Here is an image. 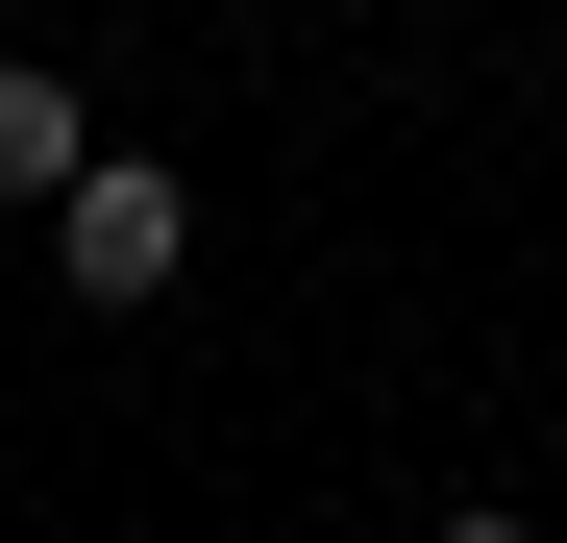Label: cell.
Instances as JSON below:
<instances>
[{
    "label": "cell",
    "instance_id": "obj_1",
    "mask_svg": "<svg viewBox=\"0 0 567 543\" xmlns=\"http://www.w3.org/2000/svg\"><path fill=\"white\" fill-rule=\"evenodd\" d=\"M50 247H74V297H173V272H198V198H173V173H124V148H74V198H50Z\"/></svg>",
    "mask_w": 567,
    "mask_h": 543
},
{
    "label": "cell",
    "instance_id": "obj_2",
    "mask_svg": "<svg viewBox=\"0 0 567 543\" xmlns=\"http://www.w3.org/2000/svg\"><path fill=\"white\" fill-rule=\"evenodd\" d=\"M74 148H100V124H74V74L0 50V198H74Z\"/></svg>",
    "mask_w": 567,
    "mask_h": 543
}]
</instances>
